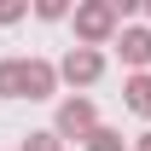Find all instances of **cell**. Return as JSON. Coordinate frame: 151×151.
<instances>
[{
	"label": "cell",
	"mask_w": 151,
	"mask_h": 151,
	"mask_svg": "<svg viewBox=\"0 0 151 151\" xmlns=\"http://www.w3.org/2000/svg\"><path fill=\"white\" fill-rule=\"evenodd\" d=\"M134 151H151V128H145V134H134Z\"/></svg>",
	"instance_id": "cell-12"
},
{
	"label": "cell",
	"mask_w": 151,
	"mask_h": 151,
	"mask_svg": "<svg viewBox=\"0 0 151 151\" xmlns=\"http://www.w3.org/2000/svg\"><path fill=\"white\" fill-rule=\"evenodd\" d=\"M23 18V6H18V0H0V23H18Z\"/></svg>",
	"instance_id": "cell-11"
},
{
	"label": "cell",
	"mask_w": 151,
	"mask_h": 151,
	"mask_svg": "<svg viewBox=\"0 0 151 151\" xmlns=\"http://www.w3.org/2000/svg\"><path fill=\"white\" fill-rule=\"evenodd\" d=\"M0 99H23V58H0Z\"/></svg>",
	"instance_id": "cell-7"
},
{
	"label": "cell",
	"mask_w": 151,
	"mask_h": 151,
	"mask_svg": "<svg viewBox=\"0 0 151 151\" xmlns=\"http://www.w3.org/2000/svg\"><path fill=\"white\" fill-rule=\"evenodd\" d=\"M18 151H64V139H58L52 128H35V134H23V145Z\"/></svg>",
	"instance_id": "cell-9"
},
{
	"label": "cell",
	"mask_w": 151,
	"mask_h": 151,
	"mask_svg": "<svg viewBox=\"0 0 151 151\" xmlns=\"http://www.w3.org/2000/svg\"><path fill=\"white\" fill-rule=\"evenodd\" d=\"M145 18H151V0H145Z\"/></svg>",
	"instance_id": "cell-13"
},
{
	"label": "cell",
	"mask_w": 151,
	"mask_h": 151,
	"mask_svg": "<svg viewBox=\"0 0 151 151\" xmlns=\"http://www.w3.org/2000/svg\"><path fill=\"white\" fill-rule=\"evenodd\" d=\"M87 151H128V139H122V128H111V122H99L87 139H81Z\"/></svg>",
	"instance_id": "cell-8"
},
{
	"label": "cell",
	"mask_w": 151,
	"mask_h": 151,
	"mask_svg": "<svg viewBox=\"0 0 151 151\" xmlns=\"http://www.w3.org/2000/svg\"><path fill=\"white\" fill-rule=\"evenodd\" d=\"M116 52H122V64H128L134 76L151 70V29L145 23H122V29H116Z\"/></svg>",
	"instance_id": "cell-4"
},
{
	"label": "cell",
	"mask_w": 151,
	"mask_h": 151,
	"mask_svg": "<svg viewBox=\"0 0 151 151\" xmlns=\"http://www.w3.org/2000/svg\"><path fill=\"white\" fill-rule=\"evenodd\" d=\"M52 70H58V81H70V87H93L99 76H105V52H93V47H70Z\"/></svg>",
	"instance_id": "cell-3"
},
{
	"label": "cell",
	"mask_w": 151,
	"mask_h": 151,
	"mask_svg": "<svg viewBox=\"0 0 151 151\" xmlns=\"http://www.w3.org/2000/svg\"><path fill=\"white\" fill-rule=\"evenodd\" d=\"M122 105H128L134 116H151V70H139V76L122 81Z\"/></svg>",
	"instance_id": "cell-6"
},
{
	"label": "cell",
	"mask_w": 151,
	"mask_h": 151,
	"mask_svg": "<svg viewBox=\"0 0 151 151\" xmlns=\"http://www.w3.org/2000/svg\"><path fill=\"white\" fill-rule=\"evenodd\" d=\"M52 93H58L52 58H23V99H52Z\"/></svg>",
	"instance_id": "cell-5"
},
{
	"label": "cell",
	"mask_w": 151,
	"mask_h": 151,
	"mask_svg": "<svg viewBox=\"0 0 151 151\" xmlns=\"http://www.w3.org/2000/svg\"><path fill=\"white\" fill-rule=\"evenodd\" d=\"M35 18H41V23H58V18H70V6H64V0H41Z\"/></svg>",
	"instance_id": "cell-10"
},
{
	"label": "cell",
	"mask_w": 151,
	"mask_h": 151,
	"mask_svg": "<svg viewBox=\"0 0 151 151\" xmlns=\"http://www.w3.org/2000/svg\"><path fill=\"white\" fill-rule=\"evenodd\" d=\"M93 128H99V111H93L87 93H70L64 105H58V116H52V134H58V139H87Z\"/></svg>",
	"instance_id": "cell-2"
},
{
	"label": "cell",
	"mask_w": 151,
	"mask_h": 151,
	"mask_svg": "<svg viewBox=\"0 0 151 151\" xmlns=\"http://www.w3.org/2000/svg\"><path fill=\"white\" fill-rule=\"evenodd\" d=\"M70 23H76V41L99 52V47L122 29V12H116V0H81V6L70 12Z\"/></svg>",
	"instance_id": "cell-1"
}]
</instances>
